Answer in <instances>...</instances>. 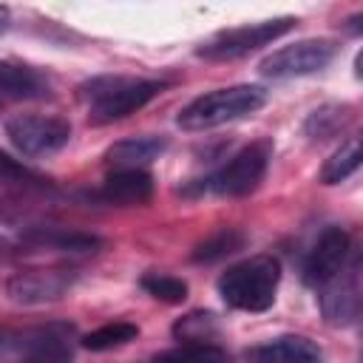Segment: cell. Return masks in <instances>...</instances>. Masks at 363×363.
I'll return each mask as SVG.
<instances>
[{
	"mask_svg": "<svg viewBox=\"0 0 363 363\" xmlns=\"http://www.w3.org/2000/svg\"><path fill=\"white\" fill-rule=\"evenodd\" d=\"M153 363H230L227 352L216 343H179L162 352Z\"/></svg>",
	"mask_w": 363,
	"mask_h": 363,
	"instance_id": "cell-20",
	"label": "cell"
},
{
	"mask_svg": "<svg viewBox=\"0 0 363 363\" xmlns=\"http://www.w3.org/2000/svg\"><path fill=\"white\" fill-rule=\"evenodd\" d=\"M349 122H352V108L349 105H320L306 116L303 133L312 142H323V139H332L335 133H340Z\"/></svg>",
	"mask_w": 363,
	"mask_h": 363,
	"instance_id": "cell-16",
	"label": "cell"
},
{
	"mask_svg": "<svg viewBox=\"0 0 363 363\" xmlns=\"http://www.w3.org/2000/svg\"><path fill=\"white\" fill-rule=\"evenodd\" d=\"M51 82L45 74H40L31 65H20V62H0V96L3 99H20V102H31V99H48Z\"/></svg>",
	"mask_w": 363,
	"mask_h": 363,
	"instance_id": "cell-14",
	"label": "cell"
},
{
	"mask_svg": "<svg viewBox=\"0 0 363 363\" xmlns=\"http://www.w3.org/2000/svg\"><path fill=\"white\" fill-rule=\"evenodd\" d=\"M349 252H352V238L343 227H326L318 241L312 244V250L306 252L303 258V267H301V278L306 286H315L320 289L323 284H329L340 269L343 264L349 261Z\"/></svg>",
	"mask_w": 363,
	"mask_h": 363,
	"instance_id": "cell-9",
	"label": "cell"
},
{
	"mask_svg": "<svg viewBox=\"0 0 363 363\" xmlns=\"http://www.w3.org/2000/svg\"><path fill=\"white\" fill-rule=\"evenodd\" d=\"M0 182H11V184H43V179L34 170H28L26 164H20L17 159H11L3 150H0Z\"/></svg>",
	"mask_w": 363,
	"mask_h": 363,
	"instance_id": "cell-23",
	"label": "cell"
},
{
	"mask_svg": "<svg viewBox=\"0 0 363 363\" xmlns=\"http://www.w3.org/2000/svg\"><path fill=\"white\" fill-rule=\"evenodd\" d=\"M9 23H11V11L6 6H0V34L9 28Z\"/></svg>",
	"mask_w": 363,
	"mask_h": 363,
	"instance_id": "cell-24",
	"label": "cell"
},
{
	"mask_svg": "<svg viewBox=\"0 0 363 363\" xmlns=\"http://www.w3.org/2000/svg\"><path fill=\"white\" fill-rule=\"evenodd\" d=\"M139 286H142L150 298H156V301H162V303H182V301L187 298V284H184L182 278L164 275V272H145L142 281H139Z\"/></svg>",
	"mask_w": 363,
	"mask_h": 363,
	"instance_id": "cell-22",
	"label": "cell"
},
{
	"mask_svg": "<svg viewBox=\"0 0 363 363\" xmlns=\"http://www.w3.org/2000/svg\"><path fill=\"white\" fill-rule=\"evenodd\" d=\"M363 150H360V136H349L320 167V182L323 184H337L343 179H349L357 167H360Z\"/></svg>",
	"mask_w": 363,
	"mask_h": 363,
	"instance_id": "cell-17",
	"label": "cell"
},
{
	"mask_svg": "<svg viewBox=\"0 0 363 363\" xmlns=\"http://www.w3.org/2000/svg\"><path fill=\"white\" fill-rule=\"evenodd\" d=\"M173 335L182 343H213L218 335V323L213 312H190L173 323Z\"/></svg>",
	"mask_w": 363,
	"mask_h": 363,
	"instance_id": "cell-21",
	"label": "cell"
},
{
	"mask_svg": "<svg viewBox=\"0 0 363 363\" xmlns=\"http://www.w3.org/2000/svg\"><path fill=\"white\" fill-rule=\"evenodd\" d=\"M337 54V45L332 40L315 37V40H298L292 45H284L261 60L258 71L269 79H292L323 71Z\"/></svg>",
	"mask_w": 363,
	"mask_h": 363,
	"instance_id": "cell-7",
	"label": "cell"
},
{
	"mask_svg": "<svg viewBox=\"0 0 363 363\" xmlns=\"http://www.w3.org/2000/svg\"><path fill=\"white\" fill-rule=\"evenodd\" d=\"M247 363H323V352L303 335H281L252 346Z\"/></svg>",
	"mask_w": 363,
	"mask_h": 363,
	"instance_id": "cell-12",
	"label": "cell"
},
{
	"mask_svg": "<svg viewBox=\"0 0 363 363\" xmlns=\"http://www.w3.org/2000/svg\"><path fill=\"white\" fill-rule=\"evenodd\" d=\"M295 17H275V20H261V23H244V26H235V28H224V31H216L210 40H204L199 48H196V57H204V60H216V62H224V60H238V57H247L252 51H258L261 45L284 37L286 31L295 28Z\"/></svg>",
	"mask_w": 363,
	"mask_h": 363,
	"instance_id": "cell-5",
	"label": "cell"
},
{
	"mask_svg": "<svg viewBox=\"0 0 363 363\" xmlns=\"http://www.w3.org/2000/svg\"><path fill=\"white\" fill-rule=\"evenodd\" d=\"M6 136L17 153L43 159L60 153L71 142V122L45 113H17L6 122Z\"/></svg>",
	"mask_w": 363,
	"mask_h": 363,
	"instance_id": "cell-6",
	"label": "cell"
},
{
	"mask_svg": "<svg viewBox=\"0 0 363 363\" xmlns=\"http://www.w3.org/2000/svg\"><path fill=\"white\" fill-rule=\"evenodd\" d=\"M164 150H167L164 136H130L113 142L105 150V164L111 170H145V164L159 159Z\"/></svg>",
	"mask_w": 363,
	"mask_h": 363,
	"instance_id": "cell-13",
	"label": "cell"
},
{
	"mask_svg": "<svg viewBox=\"0 0 363 363\" xmlns=\"http://www.w3.org/2000/svg\"><path fill=\"white\" fill-rule=\"evenodd\" d=\"M136 335H139V326L136 323L113 320V323H105V326L88 332L82 337V346L91 349V352H108V349H116V346H125V343L136 340Z\"/></svg>",
	"mask_w": 363,
	"mask_h": 363,
	"instance_id": "cell-19",
	"label": "cell"
},
{
	"mask_svg": "<svg viewBox=\"0 0 363 363\" xmlns=\"http://www.w3.org/2000/svg\"><path fill=\"white\" fill-rule=\"evenodd\" d=\"M244 244H247V235H244L241 230H235V227H224V230L213 233L210 238H204V241L193 250L190 258H193L196 264H213V261H221V258L238 252Z\"/></svg>",
	"mask_w": 363,
	"mask_h": 363,
	"instance_id": "cell-18",
	"label": "cell"
},
{
	"mask_svg": "<svg viewBox=\"0 0 363 363\" xmlns=\"http://www.w3.org/2000/svg\"><path fill=\"white\" fill-rule=\"evenodd\" d=\"M264 102H267V91L261 85L216 88V91H207V94L196 96L193 102H187L179 111L176 125L182 130H213L218 125H227V122L255 113L258 108H264Z\"/></svg>",
	"mask_w": 363,
	"mask_h": 363,
	"instance_id": "cell-3",
	"label": "cell"
},
{
	"mask_svg": "<svg viewBox=\"0 0 363 363\" xmlns=\"http://www.w3.org/2000/svg\"><path fill=\"white\" fill-rule=\"evenodd\" d=\"M23 241L31 247H45V250H60V252H96L102 247L99 235L79 233V230H62V227H34L23 235Z\"/></svg>",
	"mask_w": 363,
	"mask_h": 363,
	"instance_id": "cell-15",
	"label": "cell"
},
{
	"mask_svg": "<svg viewBox=\"0 0 363 363\" xmlns=\"http://www.w3.org/2000/svg\"><path fill=\"white\" fill-rule=\"evenodd\" d=\"M96 201L111 207H136L153 199V176L147 170H113L94 193Z\"/></svg>",
	"mask_w": 363,
	"mask_h": 363,
	"instance_id": "cell-11",
	"label": "cell"
},
{
	"mask_svg": "<svg viewBox=\"0 0 363 363\" xmlns=\"http://www.w3.org/2000/svg\"><path fill=\"white\" fill-rule=\"evenodd\" d=\"M74 281H77L74 269H23L6 281V295L9 301L26 306L54 303L71 292Z\"/></svg>",
	"mask_w": 363,
	"mask_h": 363,
	"instance_id": "cell-10",
	"label": "cell"
},
{
	"mask_svg": "<svg viewBox=\"0 0 363 363\" xmlns=\"http://www.w3.org/2000/svg\"><path fill=\"white\" fill-rule=\"evenodd\" d=\"M269 142H255L241 147L235 156H230L218 170H213L207 179L199 182L201 193H216V196H227V199H241L250 196L267 176L269 167Z\"/></svg>",
	"mask_w": 363,
	"mask_h": 363,
	"instance_id": "cell-4",
	"label": "cell"
},
{
	"mask_svg": "<svg viewBox=\"0 0 363 363\" xmlns=\"http://www.w3.org/2000/svg\"><path fill=\"white\" fill-rule=\"evenodd\" d=\"M363 289H360V255L352 250L343 269L320 286V312L332 326H352L360 318Z\"/></svg>",
	"mask_w": 363,
	"mask_h": 363,
	"instance_id": "cell-8",
	"label": "cell"
},
{
	"mask_svg": "<svg viewBox=\"0 0 363 363\" xmlns=\"http://www.w3.org/2000/svg\"><path fill=\"white\" fill-rule=\"evenodd\" d=\"M162 82L145 77H125V74H105L94 77L79 85V99L88 105V119L94 125H108L125 119L128 113L145 108L153 96L162 94Z\"/></svg>",
	"mask_w": 363,
	"mask_h": 363,
	"instance_id": "cell-1",
	"label": "cell"
},
{
	"mask_svg": "<svg viewBox=\"0 0 363 363\" xmlns=\"http://www.w3.org/2000/svg\"><path fill=\"white\" fill-rule=\"evenodd\" d=\"M278 284H281V264L272 255H252L221 272L218 295L230 309L267 312L275 303Z\"/></svg>",
	"mask_w": 363,
	"mask_h": 363,
	"instance_id": "cell-2",
	"label": "cell"
}]
</instances>
